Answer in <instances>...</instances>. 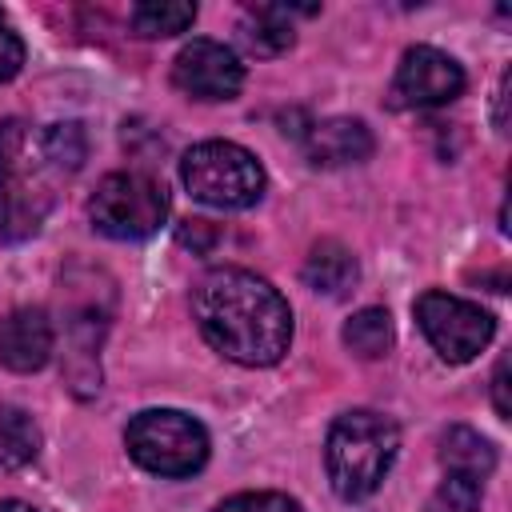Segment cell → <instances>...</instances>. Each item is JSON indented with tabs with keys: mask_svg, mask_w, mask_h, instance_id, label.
<instances>
[{
	"mask_svg": "<svg viewBox=\"0 0 512 512\" xmlns=\"http://www.w3.org/2000/svg\"><path fill=\"white\" fill-rule=\"evenodd\" d=\"M88 136L76 120L68 124H0V240L20 244L40 232L52 212L60 184L84 164Z\"/></svg>",
	"mask_w": 512,
	"mask_h": 512,
	"instance_id": "cell-1",
	"label": "cell"
},
{
	"mask_svg": "<svg viewBox=\"0 0 512 512\" xmlns=\"http://www.w3.org/2000/svg\"><path fill=\"white\" fill-rule=\"evenodd\" d=\"M192 320L200 336L244 368L276 364L292 344L288 300L248 268H212L192 288Z\"/></svg>",
	"mask_w": 512,
	"mask_h": 512,
	"instance_id": "cell-2",
	"label": "cell"
},
{
	"mask_svg": "<svg viewBox=\"0 0 512 512\" xmlns=\"http://www.w3.org/2000/svg\"><path fill=\"white\" fill-rule=\"evenodd\" d=\"M400 452V428L372 408L340 412L324 440V468L340 500L372 496Z\"/></svg>",
	"mask_w": 512,
	"mask_h": 512,
	"instance_id": "cell-3",
	"label": "cell"
},
{
	"mask_svg": "<svg viewBox=\"0 0 512 512\" xmlns=\"http://www.w3.org/2000/svg\"><path fill=\"white\" fill-rule=\"evenodd\" d=\"M128 456L152 476H192L208 460V432L180 408H144L124 428Z\"/></svg>",
	"mask_w": 512,
	"mask_h": 512,
	"instance_id": "cell-4",
	"label": "cell"
},
{
	"mask_svg": "<svg viewBox=\"0 0 512 512\" xmlns=\"http://www.w3.org/2000/svg\"><path fill=\"white\" fill-rule=\"evenodd\" d=\"M180 180L184 188L208 204V208H220V212H240V208H252L260 196H264V168L260 160L232 144V140H204V144H192L180 160Z\"/></svg>",
	"mask_w": 512,
	"mask_h": 512,
	"instance_id": "cell-5",
	"label": "cell"
},
{
	"mask_svg": "<svg viewBox=\"0 0 512 512\" xmlns=\"http://www.w3.org/2000/svg\"><path fill=\"white\" fill-rule=\"evenodd\" d=\"M168 216V192L148 172H112L88 200V220L108 240H144Z\"/></svg>",
	"mask_w": 512,
	"mask_h": 512,
	"instance_id": "cell-6",
	"label": "cell"
},
{
	"mask_svg": "<svg viewBox=\"0 0 512 512\" xmlns=\"http://www.w3.org/2000/svg\"><path fill=\"white\" fill-rule=\"evenodd\" d=\"M412 312H416L420 332H424L428 344L436 348V356L448 360V364H468V360H476V356L488 348L492 332H496L492 312H484L480 304L460 300V296H452V292H440V288H428L424 296H416Z\"/></svg>",
	"mask_w": 512,
	"mask_h": 512,
	"instance_id": "cell-7",
	"label": "cell"
},
{
	"mask_svg": "<svg viewBox=\"0 0 512 512\" xmlns=\"http://www.w3.org/2000/svg\"><path fill=\"white\" fill-rule=\"evenodd\" d=\"M464 92V68L432 48V44H416L400 56L392 88H388V104L408 112V108H440L448 100H456Z\"/></svg>",
	"mask_w": 512,
	"mask_h": 512,
	"instance_id": "cell-8",
	"label": "cell"
},
{
	"mask_svg": "<svg viewBox=\"0 0 512 512\" xmlns=\"http://www.w3.org/2000/svg\"><path fill=\"white\" fill-rule=\"evenodd\" d=\"M172 84L192 100H236V92L244 88V64L228 44L196 36L176 52Z\"/></svg>",
	"mask_w": 512,
	"mask_h": 512,
	"instance_id": "cell-9",
	"label": "cell"
},
{
	"mask_svg": "<svg viewBox=\"0 0 512 512\" xmlns=\"http://www.w3.org/2000/svg\"><path fill=\"white\" fill-rule=\"evenodd\" d=\"M52 356V320L44 308H16L0 320V364L8 372H36Z\"/></svg>",
	"mask_w": 512,
	"mask_h": 512,
	"instance_id": "cell-10",
	"label": "cell"
},
{
	"mask_svg": "<svg viewBox=\"0 0 512 512\" xmlns=\"http://www.w3.org/2000/svg\"><path fill=\"white\" fill-rule=\"evenodd\" d=\"M376 148L372 132L364 120L352 116H332V120H316L304 132V156L316 168H344V164H360L368 160Z\"/></svg>",
	"mask_w": 512,
	"mask_h": 512,
	"instance_id": "cell-11",
	"label": "cell"
},
{
	"mask_svg": "<svg viewBox=\"0 0 512 512\" xmlns=\"http://www.w3.org/2000/svg\"><path fill=\"white\" fill-rule=\"evenodd\" d=\"M316 8H288V4H256L240 16V44L252 56H280L292 48L296 28L292 16H312Z\"/></svg>",
	"mask_w": 512,
	"mask_h": 512,
	"instance_id": "cell-12",
	"label": "cell"
},
{
	"mask_svg": "<svg viewBox=\"0 0 512 512\" xmlns=\"http://www.w3.org/2000/svg\"><path fill=\"white\" fill-rule=\"evenodd\" d=\"M304 284L320 296H348V288L360 280L356 256L340 240H320L304 260Z\"/></svg>",
	"mask_w": 512,
	"mask_h": 512,
	"instance_id": "cell-13",
	"label": "cell"
},
{
	"mask_svg": "<svg viewBox=\"0 0 512 512\" xmlns=\"http://www.w3.org/2000/svg\"><path fill=\"white\" fill-rule=\"evenodd\" d=\"M440 464L444 472L452 476H468V480H488L492 468H496V448L492 440H484L476 428H464V424H452L444 436H440Z\"/></svg>",
	"mask_w": 512,
	"mask_h": 512,
	"instance_id": "cell-14",
	"label": "cell"
},
{
	"mask_svg": "<svg viewBox=\"0 0 512 512\" xmlns=\"http://www.w3.org/2000/svg\"><path fill=\"white\" fill-rule=\"evenodd\" d=\"M40 456V428L24 408H0V468H28Z\"/></svg>",
	"mask_w": 512,
	"mask_h": 512,
	"instance_id": "cell-15",
	"label": "cell"
},
{
	"mask_svg": "<svg viewBox=\"0 0 512 512\" xmlns=\"http://www.w3.org/2000/svg\"><path fill=\"white\" fill-rule=\"evenodd\" d=\"M392 340H396V332H392L388 308H360V312H352L348 324H344V344H348L356 356H364V360L388 356Z\"/></svg>",
	"mask_w": 512,
	"mask_h": 512,
	"instance_id": "cell-16",
	"label": "cell"
},
{
	"mask_svg": "<svg viewBox=\"0 0 512 512\" xmlns=\"http://www.w3.org/2000/svg\"><path fill=\"white\" fill-rule=\"evenodd\" d=\"M128 20H132V32H136V36L164 40V36L184 32V28L196 20V4H180V0H148V4H136Z\"/></svg>",
	"mask_w": 512,
	"mask_h": 512,
	"instance_id": "cell-17",
	"label": "cell"
},
{
	"mask_svg": "<svg viewBox=\"0 0 512 512\" xmlns=\"http://www.w3.org/2000/svg\"><path fill=\"white\" fill-rule=\"evenodd\" d=\"M428 512H480V480L444 472L440 488L428 500Z\"/></svg>",
	"mask_w": 512,
	"mask_h": 512,
	"instance_id": "cell-18",
	"label": "cell"
},
{
	"mask_svg": "<svg viewBox=\"0 0 512 512\" xmlns=\"http://www.w3.org/2000/svg\"><path fill=\"white\" fill-rule=\"evenodd\" d=\"M216 512H304V508L284 492H240L228 496Z\"/></svg>",
	"mask_w": 512,
	"mask_h": 512,
	"instance_id": "cell-19",
	"label": "cell"
},
{
	"mask_svg": "<svg viewBox=\"0 0 512 512\" xmlns=\"http://www.w3.org/2000/svg\"><path fill=\"white\" fill-rule=\"evenodd\" d=\"M24 68V40L12 28V20L0 12V84H8Z\"/></svg>",
	"mask_w": 512,
	"mask_h": 512,
	"instance_id": "cell-20",
	"label": "cell"
},
{
	"mask_svg": "<svg viewBox=\"0 0 512 512\" xmlns=\"http://www.w3.org/2000/svg\"><path fill=\"white\" fill-rule=\"evenodd\" d=\"M492 404H496V416L508 420L512 404H508V360L504 356L496 360V372H492Z\"/></svg>",
	"mask_w": 512,
	"mask_h": 512,
	"instance_id": "cell-21",
	"label": "cell"
},
{
	"mask_svg": "<svg viewBox=\"0 0 512 512\" xmlns=\"http://www.w3.org/2000/svg\"><path fill=\"white\" fill-rule=\"evenodd\" d=\"M504 100H508V72L500 76V88H496V128L504 132Z\"/></svg>",
	"mask_w": 512,
	"mask_h": 512,
	"instance_id": "cell-22",
	"label": "cell"
},
{
	"mask_svg": "<svg viewBox=\"0 0 512 512\" xmlns=\"http://www.w3.org/2000/svg\"><path fill=\"white\" fill-rule=\"evenodd\" d=\"M0 512H36V508H28L20 500H0Z\"/></svg>",
	"mask_w": 512,
	"mask_h": 512,
	"instance_id": "cell-23",
	"label": "cell"
}]
</instances>
